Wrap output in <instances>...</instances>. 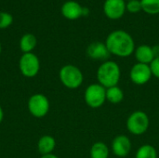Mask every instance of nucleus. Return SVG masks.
I'll return each instance as SVG.
<instances>
[{
	"mask_svg": "<svg viewBox=\"0 0 159 158\" xmlns=\"http://www.w3.org/2000/svg\"><path fill=\"white\" fill-rule=\"evenodd\" d=\"M13 22V16L6 11H0V29L8 28Z\"/></svg>",
	"mask_w": 159,
	"mask_h": 158,
	"instance_id": "20",
	"label": "nucleus"
},
{
	"mask_svg": "<svg viewBox=\"0 0 159 158\" xmlns=\"http://www.w3.org/2000/svg\"><path fill=\"white\" fill-rule=\"evenodd\" d=\"M123 100L124 92L118 86L106 88V101H108L110 103L117 104L120 103Z\"/></svg>",
	"mask_w": 159,
	"mask_h": 158,
	"instance_id": "17",
	"label": "nucleus"
},
{
	"mask_svg": "<svg viewBox=\"0 0 159 158\" xmlns=\"http://www.w3.org/2000/svg\"><path fill=\"white\" fill-rule=\"evenodd\" d=\"M37 45V39L33 34H25L20 40V48L23 53L32 52Z\"/></svg>",
	"mask_w": 159,
	"mask_h": 158,
	"instance_id": "15",
	"label": "nucleus"
},
{
	"mask_svg": "<svg viewBox=\"0 0 159 158\" xmlns=\"http://www.w3.org/2000/svg\"><path fill=\"white\" fill-rule=\"evenodd\" d=\"M125 1H131V0H125Z\"/></svg>",
	"mask_w": 159,
	"mask_h": 158,
	"instance_id": "28",
	"label": "nucleus"
},
{
	"mask_svg": "<svg viewBox=\"0 0 159 158\" xmlns=\"http://www.w3.org/2000/svg\"><path fill=\"white\" fill-rule=\"evenodd\" d=\"M3 119H4V111H3V109H2V107L0 105V124L2 123Z\"/></svg>",
	"mask_w": 159,
	"mask_h": 158,
	"instance_id": "26",
	"label": "nucleus"
},
{
	"mask_svg": "<svg viewBox=\"0 0 159 158\" xmlns=\"http://www.w3.org/2000/svg\"><path fill=\"white\" fill-rule=\"evenodd\" d=\"M150 68H151L153 76L159 79V58L154 59V61L150 63Z\"/></svg>",
	"mask_w": 159,
	"mask_h": 158,
	"instance_id": "22",
	"label": "nucleus"
},
{
	"mask_svg": "<svg viewBox=\"0 0 159 158\" xmlns=\"http://www.w3.org/2000/svg\"><path fill=\"white\" fill-rule=\"evenodd\" d=\"M126 9L130 13H138L143 10L141 0H131L126 3Z\"/></svg>",
	"mask_w": 159,
	"mask_h": 158,
	"instance_id": "21",
	"label": "nucleus"
},
{
	"mask_svg": "<svg viewBox=\"0 0 159 158\" xmlns=\"http://www.w3.org/2000/svg\"><path fill=\"white\" fill-rule=\"evenodd\" d=\"M41 158H59L57 156L53 155V154H49V155H45V156H42Z\"/></svg>",
	"mask_w": 159,
	"mask_h": 158,
	"instance_id": "25",
	"label": "nucleus"
},
{
	"mask_svg": "<svg viewBox=\"0 0 159 158\" xmlns=\"http://www.w3.org/2000/svg\"><path fill=\"white\" fill-rule=\"evenodd\" d=\"M129 76H130L131 81L135 85L143 86L150 81L153 74H152L150 65L137 62L131 67Z\"/></svg>",
	"mask_w": 159,
	"mask_h": 158,
	"instance_id": "8",
	"label": "nucleus"
},
{
	"mask_svg": "<svg viewBox=\"0 0 159 158\" xmlns=\"http://www.w3.org/2000/svg\"><path fill=\"white\" fill-rule=\"evenodd\" d=\"M134 55H135V58L138 62L148 64V65H150V63L155 59L153 48H152V47H150L148 45L139 46L137 48H135Z\"/></svg>",
	"mask_w": 159,
	"mask_h": 158,
	"instance_id": "13",
	"label": "nucleus"
},
{
	"mask_svg": "<svg viewBox=\"0 0 159 158\" xmlns=\"http://www.w3.org/2000/svg\"><path fill=\"white\" fill-rule=\"evenodd\" d=\"M1 51H2V46H1V43H0V54H1Z\"/></svg>",
	"mask_w": 159,
	"mask_h": 158,
	"instance_id": "27",
	"label": "nucleus"
},
{
	"mask_svg": "<svg viewBox=\"0 0 159 158\" xmlns=\"http://www.w3.org/2000/svg\"><path fill=\"white\" fill-rule=\"evenodd\" d=\"M150 120L143 111L133 112L127 119V129L133 135H143L149 128Z\"/></svg>",
	"mask_w": 159,
	"mask_h": 158,
	"instance_id": "5",
	"label": "nucleus"
},
{
	"mask_svg": "<svg viewBox=\"0 0 159 158\" xmlns=\"http://www.w3.org/2000/svg\"><path fill=\"white\" fill-rule=\"evenodd\" d=\"M96 75L98 83L108 88L118 85L121 77V70L116 61H106L99 66Z\"/></svg>",
	"mask_w": 159,
	"mask_h": 158,
	"instance_id": "2",
	"label": "nucleus"
},
{
	"mask_svg": "<svg viewBox=\"0 0 159 158\" xmlns=\"http://www.w3.org/2000/svg\"><path fill=\"white\" fill-rule=\"evenodd\" d=\"M55 147H56V141L50 135H44V136H42L39 139L38 142H37L38 151H39V153L42 156L52 154V152L54 151Z\"/></svg>",
	"mask_w": 159,
	"mask_h": 158,
	"instance_id": "14",
	"label": "nucleus"
},
{
	"mask_svg": "<svg viewBox=\"0 0 159 158\" xmlns=\"http://www.w3.org/2000/svg\"><path fill=\"white\" fill-rule=\"evenodd\" d=\"M125 0H105L103 4V12L110 20H118L123 17L126 11Z\"/></svg>",
	"mask_w": 159,
	"mask_h": 158,
	"instance_id": "9",
	"label": "nucleus"
},
{
	"mask_svg": "<svg viewBox=\"0 0 159 158\" xmlns=\"http://www.w3.org/2000/svg\"><path fill=\"white\" fill-rule=\"evenodd\" d=\"M144 12L150 15L159 14V0H141Z\"/></svg>",
	"mask_w": 159,
	"mask_h": 158,
	"instance_id": "19",
	"label": "nucleus"
},
{
	"mask_svg": "<svg viewBox=\"0 0 159 158\" xmlns=\"http://www.w3.org/2000/svg\"><path fill=\"white\" fill-rule=\"evenodd\" d=\"M105 45L111 55L120 58L129 57L135 51L132 36L123 30H116L110 33L106 37Z\"/></svg>",
	"mask_w": 159,
	"mask_h": 158,
	"instance_id": "1",
	"label": "nucleus"
},
{
	"mask_svg": "<svg viewBox=\"0 0 159 158\" xmlns=\"http://www.w3.org/2000/svg\"><path fill=\"white\" fill-rule=\"evenodd\" d=\"M59 77L61 84L70 89L78 88L84 81V75L81 70L73 64L62 66L59 72Z\"/></svg>",
	"mask_w": 159,
	"mask_h": 158,
	"instance_id": "3",
	"label": "nucleus"
},
{
	"mask_svg": "<svg viewBox=\"0 0 159 158\" xmlns=\"http://www.w3.org/2000/svg\"><path fill=\"white\" fill-rule=\"evenodd\" d=\"M61 10L64 18L70 20H75L82 16L83 7H81V5L75 0H69L61 6Z\"/></svg>",
	"mask_w": 159,
	"mask_h": 158,
	"instance_id": "12",
	"label": "nucleus"
},
{
	"mask_svg": "<svg viewBox=\"0 0 159 158\" xmlns=\"http://www.w3.org/2000/svg\"><path fill=\"white\" fill-rule=\"evenodd\" d=\"M49 101L44 94H34L28 101V110L30 114L36 118H42L46 116L49 112Z\"/></svg>",
	"mask_w": 159,
	"mask_h": 158,
	"instance_id": "7",
	"label": "nucleus"
},
{
	"mask_svg": "<svg viewBox=\"0 0 159 158\" xmlns=\"http://www.w3.org/2000/svg\"><path fill=\"white\" fill-rule=\"evenodd\" d=\"M19 68L23 76L33 78L39 73L40 61L38 57L33 52L23 53L19 61Z\"/></svg>",
	"mask_w": 159,
	"mask_h": 158,
	"instance_id": "6",
	"label": "nucleus"
},
{
	"mask_svg": "<svg viewBox=\"0 0 159 158\" xmlns=\"http://www.w3.org/2000/svg\"><path fill=\"white\" fill-rule=\"evenodd\" d=\"M87 54L90 59L95 61H108L111 55L105 43L98 42V41L89 44V46L87 48Z\"/></svg>",
	"mask_w": 159,
	"mask_h": 158,
	"instance_id": "11",
	"label": "nucleus"
},
{
	"mask_svg": "<svg viewBox=\"0 0 159 158\" xmlns=\"http://www.w3.org/2000/svg\"><path fill=\"white\" fill-rule=\"evenodd\" d=\"M89 14V9L88 7H83V11H82V16H88Z\"/></svg>",
	"mask_w": 159,
	"mask_h": 158,
	"instance_id": "24",
	"label": "nucleus"
},
{
	"mask_svg": "<svg viewBox=\"0 0 159 158\" xmlns=\"http://www.w3.org/2000/svg\"><path fill=\"white\" fill-rule=\"evenodd\" d=\"M110 150L103 142H95L89 151L90 158H108Z\"/></svg>",
	"mask_w": 159,
	"mask_h": 158,
	"instance_id": "16",
	"label": "nucleus"
},
{
	"mask_svg": "<svg viewBox=\"0 0 159 158\" xmlns=\"http://www.w3.org/2000/svg\"><path fill=\"white\" fill-rule=\"evenodd\" d=\"M112 152L117 157H126L131 150V142L126 135H118L112 142Z\"/></svg>",
	"mask_w": 159,
	"mask_h": 158,
	"instance_id": "10",
	"label": "nucleus"
},
{
	"mask_svg": "<svg viewBox=\"0 0 159 158\" xmlns=\"http://www.w3.org/2000/svg\"><path fill=\"white\" fill-rule=\"evenodd\" d=\"M84 99L89 107L93 109L100 108L106 101V88L99 83L91 84L86 88Z\"/></svg>",
	"mask_w": 159,
	"mask_h": 158,
	"instance_id": "4",
	"label": "nucleus"
},
{
	"mask_svg": "<svg viewBox=\"0 0 159 158\" xmlns=\"http://www.w3.org/2000/svg\"><path fill=\"white\" fill-rule=\"evenodd\" d=\"M135 158H157V152L153 145L144 144L138 149Z\"/></svg>",
	"mask_w": 159,
	"mask_h": 158,
	"instance_id": "18",
	"label": "nucleus"
},
{
	"mask_svg": "<svg viewBox=\"0 0 159 158\" xmlns=\"http://www.w3.org/2000/svg\"><path fill=\"white\" fill-rule=\"evenodd\" d=\"M152 48H153L155 58H159V45H156V46L152 47Z\"/></svg>",
	"mask_w": 159,
	"mask_h": 158,
	"instance_id": "23",
	"label": "nucleus"
}]
</instances>
